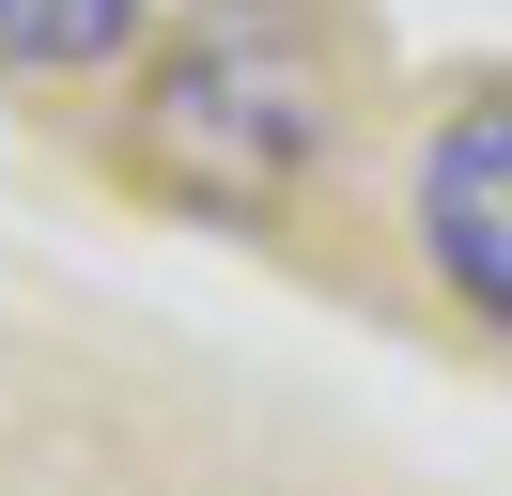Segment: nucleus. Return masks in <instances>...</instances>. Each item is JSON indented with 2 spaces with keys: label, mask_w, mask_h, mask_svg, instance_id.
Returning <instances> with one entry per match:
<instances>
[{
  "label": "nucleus",
  "mask_w": 512,
  "mask_h": 496,
  "mask_svg": "<svg viewBox=\"0 0 512 496\" xmlns=\"http://www.w3.org/2000/svg\"><path fill=\"white\" fill-rule=\"evenodd\" d=\"M326 109H342V78L295 0H202L171 31V62L140 78V155L202 217H280L295 171L326 155Z\"/></svg>",
  "instance_id": "1"
},
{
  "label": "nucleus",
  "mask_w": 512,
  "mask_h": 496,
  "mask_svg": "<svg viewBox=\"0 0 512 496\" xmlns=\"http://www.w3.org/2000/svg\"><path fill=\"white\" fill-rule=\"evenodd\" d=\"M419 248L481 326H512V93H466L419 140Z\"/></svg>",
  "instance_id": "2"
},
{
  "label": "nucleus",
  "mask_w": 512,
  "mask_h": 496,
  "mask_svg": "<svg viewBox=\"0 0 512 496\" xmlns=\"http://www.w3.org/2000/svg\"><path fill=\"white\" fill-rule=\"evenodd\" d=\"M156 0H0V78H94L140 47Z\"/></svg>",
  "instance_id": "3"
}]
</instances>
